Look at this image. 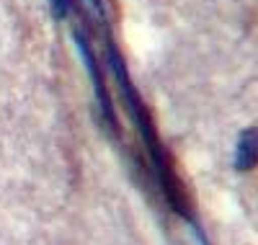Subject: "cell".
<instances>
[{
	"label": "cell",
	"mask_w": 258,
	"mask_h": 245,
	"mask_svg": "<svg viewBox=\"0 0 258 245\" xmlns=\"http://www.w3.org/2000/svg\"><path fill=\"white\" fill-rule=\"evenodd\" d=\"M235 165L238 170H253L258 165V127L245 129L235 150Z\"/></svg>",
	"instance_id": "1"
}]
</instances>
